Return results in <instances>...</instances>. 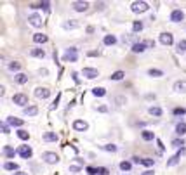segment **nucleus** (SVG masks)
Here are the masks:
<instances>
[{
  "label": "nucleus",
  "mask_w": 186,
  "mask_h": 175,
  "mask_svg": "<svg viewBox=\"0 0 186 175\" xmlns=\"http://www.w3.org/2000/svg\"><path fill=\"white\" fill-rule=\"evenodd\" d=\"M16 134H18V137L21 139V141H28V139H30V134H28L26 130H23V128H19Z\"/></svg>",
  "instance_id": "nucleus-31"
},
{
  "label": "nucleus",
  "mask_w": 186,
  "mask_h": 175,
  "mask_svg": "<svg viewBox=\"0 0 186 175\" xmlns=\"http://www.w3.org/2000/svg\"><path fill=\"white\" fill-rule=\"evenodd\" d=\"M172 113H174L176 116H183V115H186V109L184 108H176Z\"/></svg>",
  "instance_id": "nucleus-42"
},
{
  "label": "nucleus",
  "mask_w": 186,
  "mask_h": 175,
  "mask_svg": "<svg viewBox=\"0 0 186 175\" xmlns=\"http://www.w3.org/2000/svg\"><path fill=\"white\" fill-rule=\"evenodd\" d=\"M176 134H178L179 137L186 134V123H184V121H179L178 125H176Z\"/></svg>",
  "instance_id": "nucleus-24"
},
{
  "label": "nucleus",
  "mask_w": 186,
  "mask_h": 175,
  "mask_svg": "<svg viewBox=\"0 0 186 175\" xmlns=\"http://www.w3.org/2000/svg\"><path fill=\"white\" fill-rule=\"evenodd\" d=\"M42 139H44V142H57V139H59V137H57L56 132H45Z\"/></svg>",
  "instance_id": "nucleus-16"
},
{
  "label": "nucleus",
  "mask_w": 186,
  "mask_h": 175,
  "mask_svg": "<svg viewBox=\"0 0 186 175\" xmlns=\"http://www.w3.org/2000/svg\"><path fill=\"white\" fill-rule=\"evenodd\" d=\"M183 19H184V12H183L181 9H174V11L171 12V21L172 23H181Z\"/></svg>",
  "instance_id": "nucleus-7"
},
{
  "label": "nucleus",
  "mask_w": 186,
  "mask_h": 175,
  "mask_svg": "<svg viewBox=\"0 0 186 175\" xmlns=\"http://www.w3.org/2000/svg\"><path fill=\"white\" fill-rule=\"evenodd\" d=\"M73 128L78 132H85L87 128H89V125H87V121H84V120H75L73 121Z\"/></svg>",
  "instance_id": "nucleus-10"
},
{
  "label": "nucleus",
  "mask_w": 186,
  "mask_h": 175,
  "mask_svg": "<svg viewBox=\"0 0 186 175\" xmlns=\"http://www.w3.org/2000/svg\"><path fill=\"white\" fill-rule=\"evenodd\" d=\"M132 30H134V33H139V31L143 30V23L141 21H136L134 24H132Z\"/></svg>",
  "instance_id": "nucleus-40"
},
{
  "label": "nucleus",
  "mask_w": 186,
  "mask_h": 175,
  "mask_svg": "<svg viewBox=\"0 0 186 175\" xmlns=\"http://www.w3.org/2000/svg\"><path fill=\"white\" fill-rule=\"evenodd\" d=\"M172 146H174L176 149H183V146H184V141H183V139H174V141H172Z\"/></svg>",
  "instance_id": "nucleus-35"
},
{
  "label": "nucleus",
  "mask_w": 186,
  "mask_h": 175,
  "mask_svg": "<svg viewBox=\"0 0 186 175\" xmlns=\"http://www.w3.org/2000/svg\"><path fill=\"white\" fill-rule=\"evenodd\" d=\"M49 38H47V35H44V33H35L33 35V42L35 44H45Z\"/></svg>",
  "instance_id": "nucleus-21"
},
{
  "label": "nucleus",
  "mask_w": 186,
  "mask_h": 175,
  "mask_svg": "<svg viewBox=\"0 0 186 175\" xmlns=\"http://www.w3.org/2000/svg\"><path fill=\"white\" fill-rule=\"evenodd\" d=\"M87 56H90V57H96V56H99V50H89V52H87Z\"/></svg>",
  "instance_id": "nucleus-46"
},
{
  "label": "nucleus",
  "mask_w": 186,
  "mask_h": 175,
  "mask_svg": "<svg viewBox=\"0 0 186 175\" xmlns=\"http://www.w3.org/2000/svg\"><path fill=\"white\" fill-rule=\"evenodd\" d=\"M103 149L104 151H108V153H117V146L115 144H106V146H103Z\"/></svg>",
  "instance_id": "nucleus-39"
},
{
  "label": "nucleus",
  "mask_w": 186,
  "mask_h": 175,
  "mask_svg": "<svg viewBox=\"0 0 186 175\" xmlns=\"http://www.w3.org/2000/svg\"><path fill=\"white\" fill-rule=\"evenodd\" d=\"M148 75L150 76H155V78H160V76H164V71L156 69V68H151V69H148Z\"/></svg>",
  "instance_id": "nucleus-26"
},
{
  "label": "nucleus",
  "mask_w": 186,
  "mask_h": 175,
  "mask_svg": "<svg viewBox=\"0 0 186 175\" xmlns=\"http://www.w3.org/2000/svg\"><path fill=\"white\" fill-rule=\"evenodd\" d=\"M82 75L85 76V78L92 80V78H96V76H99V71H97V69H94V68H84Z\"/></svg>",
  "instance_id": "nucleus-9"
},
{
  "label": "nucleus",
  "mask_w": 186,
  "mask_h": 175,
  "mask_svg": "<svg viewBox=\"0 0 186 175\" xmlns=\"http://www.w3.org/2000/svg\"><path fill=\"white\" fill-rule=\"evenodd\" d=\"M103 44L104 45H115L117 44V37H113V35H106V37L103 38Z\"/></svg>",
  "instance_id": "nucleus-25"
},
{
  "label": "nucleus",
  "mask_w": 186,
  "mask_h": 175,
  "mask_svg": "<svg viewBox=\"0 0 186 175\" xmlns=\"http://www.w3.org/2000/svg\"><path fill=\"white\" fill-rule=\"evenodd\" d=\"M141 165H145V167H153V165H155V160H153V158H143Z\"/></svg>",
  "instance_id": "nucleus-37"
},
{
  "label": "nucleus",
  "mask_w": 186,
  "mask_h": 175,
  "mask_svg": "<svg viewBox=\"0 0 186 175\" xmlns=\"http://www.w3.org/2000/svg\"><path fill=\"white\" fill-rule=\"evenodd\" d=\"M75 160H77L78 165H84V160H82V158H75Z\"/></svg>",
  "instance_id": "nucleus-53"
},
{
  "label": "nucleus",
  "mask_w": 186,
  "mask_h": 175,
  "mask_svg": "<svg viewBox=\"0 0 186 175\" xmlns=\"http://www.w3.org/2000/svg\"><path fill=\"white\" fill-rule=\"evenodd\" d=\"M145 44H146V47H150V49L155 47V40H145Z\"/></svg>",
  "instance_id": "nucleus-45"
},
{
  "label": "nucleus",
  "mask_w": 186,
  "mask_h": 175,
  "mask_svg": "<svg viewBox=\"0 0 186 175\" xmlns=\"http://www.w3.org/2000/svg\"><path fill=\"white\" fill-rule=\"evenodd\" d=\"M57 102H59V95H57V97H56V101L52 102V106H51V109H56V108H57Z\"/></svg>",
  "instance_id": "nucleus-48"
},
{
  "label": "nucleus",
  "mask_w": 186,
  "mask_h": 175,
  "mask_svg": "<svg viewBox=\"0 0 186 175\" xmlns=\"http://www.w3.org/2000/svg\"><path fill=\"white\" fill-rule=\"evenodd\" d=\"M77 59H78V49L77 47L66 49V52L63 54V61H64V63H75Z\"/></svg>",
  "instance_id": "nucleus-1"
},
{
  "label": "nucleus",
  "mask_w": 186,
  "mask_h": 175,
  "mask_svg": "<svg viewBox=\"0 0 186 175\" xmlns=\"http://www.w3.org/2000/svg\"><path fill=\"white\" fill-rule=\"evenodd\" d=\"M141 137L145 139V141H153V139H155V134H153L151 130H143L141 132Z\"/></svg>",
  "instance_id": "nucleus-29"
},
{
  "label": "nucleus",
  "mask_w": 186,
  "mask_h": 175,
  "mask_svg": "<svg viewBox=\"0 0 186 175\" xmlns=\"http://www.w3.org/2000/svg\"><path fill=\"white\" fill-rule=\"evenodd\" d=\"M73 80H75V82H77V83L80 82V80H78V75H77V73H73Z\"/></svg>",
  "instance_id": "nucleus-54"
},
{
  "label": "nucleus",
  "mask_w": 186,
  "mask_h": 175,
  "mask_svg": "<svg viewBox=\"0 0 186 175\" xmlns=\"http://www.w3.org/2000/svg\"><path fill=\"white\" fill-rule=\"evenodd\" d=\"M14 175H28V173H23V172H16Z\"/></svg>",
  "instance_id": "nucleus-55"
},
{
  "label": "nucleus",
  "mask_w": 186,
  "mask_h": 175,
  "mask_svg": "<svg viewBox=\"0 0 186 175\" xmlns=\"http://www.w3.org/2000/svg\"><path fill=\"white\" fill-rule=\"evenodd\" d=\"M4 170H18V163H12V161H5L4 163Z\"/></svg>",
  "instance_id": "nucleus-33"
},
{
  "label": "nucleus",
  "mask_w": 186,
  "mask_h": 175,
  "mask_svg": "<svg viewBox=\"0 0 186 175\" xmlns=\"http://www.w3.org/2000/svg\"><path fill=\"white\" fill-rule=\"evenodd\" d=\"M174 90L176 92H186V80H178L174 83Z\"/></svg>",
  "instance_id": "nucleus-20"
},
{
  "label": "nucleus",
  "mask_w": 186,
  "mask_h": 175,
  "mask_svg": "<svg viewBox=\"0 0 186 175\" xmlns=\"http://www.w3.org/2000/svg\"><path fill=\"white\" fill-rule=\"evenodd\" d=\"M16 154H18V151H16L12 146H4V156L7 158V160H12Z\"/></svg>",
  "instance_id": "nucleus-13"
},
{
  "label": "nucleus",
  "mask_w": 186,
  "mask_h": 175,
  "mask_svg": "<svg viewBox=\"0 0 186 175\" xmlns=\"http://www.w3.org/2000/svg\"><path fill=\"white\" fill-rule=\"evenodd\" d=\"M146 49L148 47H146L145 42H138V44H132V49H130V50H132L134 54H141V52H145Z\"/></svg>",
  "instance_id": "nucleus-12"
},
{
  "label": "nucleus",
  "mask_w": 186,
  "mask_h": 175,
  "mask_svg": "<svg viewBox=\"0 0 186 175\" xmlns=\"http://www.w3.org/2000/svg\"><path fill=\"white\" fill-rule=\"evenodd\" d=\"M115 104H118V106L127 104V97H123V95H117V97H115Z\"/></svg>",
  "instance_id": "nucleus-36"
},
{
  "label": "nucleus",
  "mask_w": 186,
  "mask_h": 175,
  "mask_svg": "<svg viewBox=\"0 0 186 175\" xmlns=\"http://www.w3.org/2000/svg\"><path fill=\"white\" fill-rule=\"evenodd\" d=\"M31 9H44V11H49L51 7V2H38V4H30Z\"/></svg>",
  "instance_id": "nucleus-22"
},
{
  "label": "nucleus",
  "mask_w": 186,
  "mask_h": 175,
  "mask_svg": "<svg viewBox=\"0 0 186 175\" xmlns=\"http://www.w3.org/2000/svg\"><path fill=\"white\" fill-rule=\"evenodd\" d=\"M123 76H125V73H123V71H115V73L110 76V80H113V82H120Z\"/></svg>",
  "instance_id": "nucleus-27"
},
{
  "label": "nucleus",
  "mask_w": 186,
  "mask_h": 175,
  "mask_svg": "<svg viewBox=\"0 0 186 175\" xmlns=\"http://www.w3.org/2000/svg\"><path fill=\"white\" fill-rule=\"evenodd\" d=\"M5 123L11 125V127H23V123H25V121H23L21 118H16V116H9Z\"/></svg>",
  "instance_id": "nucleus-14"
},
{
  "label": "nucleus",
  "mask_w": 186,
  "mask_h": 175,
  "mask_svg": "<svg viewBox=\"0 0 186 175\" xmlns=\"http://www.w3.org/2000/svg\"><path fill=\"white\" fill-rule=\"evenodd\" d=\"M179 158H181V153L178 151V154H174V156L167 161V167H174V165H178L179 163Z\"/></svg>",
  "instance_id": "nucleus-30"
},
{
  "label": "nucleus",
  "mask_w": 186,
  "mask_h": 175,
  "mask_svg": "<svg viewBox=\"0 0 186 175\" xmlns=\"http://www.w3.org/2000/svg\"><path fill=\"white\" fill-rule=\"evenodd\" d=\"M9 69H11V71H19V69H21V64L16 63V61H12V63L9 64Z\"/></svg>",
  "instance_id": "nucleus-41"
},
{
  "label": "nucleus",
  "mask_w": 186,
  "mask_h": 175,
  "mask_svg": "<svg viewBox=\"0 0 186 175\" xmlns=\"http://www.w3.org/2000/svg\"><path fill=\"white\" fill-rule=\"evenodd\" d=\"M141 175H155V172H153V170H146V172H143Z\"/></svg>",
  "instance_id": "nucleus-50"
},
{
  "label": "nucleus",
  "mask_w": 186,
  "mask_h": 175,
  "mask_svg": "<svg viewBox=\"0 0 186 175\" xmlns=\"http://www.w3.org/2000/svg\"><path fill=\"white\" fill-rule=\"evenodd\" d=\"M78 26H80V23H78L77 19H70V21L63 23V28H64V30H75V28H78Z\"/></svg>",
  "instance_id": "nucleus-18"
},
{
  "label": "nucleus",
  "mask_w": 186,
  "mask_h": 175,
  "mask_svg": "<svg viewBox=\"0 0 186 175\" xmlns=\"http://www.w3.org/2000/svg\"><path fill=\"white\" fill-rule=\"evenodd\" d=\"M28 21H30V24H31V26H35V28H40L42 26V16L37 14V12H33V14L28 16Z\"/></svg>",
  "instance_id": "nucleus-6"
},
{
  "label": "nucleus",
  "mask_w": 186,
  "mask_h": 175,
  "mask_svg": "<svg viewBox=\"0 0 186 175\" xmlns=\"http://www.w3.org/2000/svg\"><path fill=\"white\" fill-rule=\"evenodd\" d=\"M148 113L151 116H162V108H158V106H151V108L148 109Z\"/></svg>",
  "instance_id": "nucleus-28"
},
{
  "label": "nucleus",
  "mask_w": 186,
  "mask_h": 175,
  "mask_svg": "<svg viewBox=\"0 0 186 175\" xmlns=\"http://www.w3.org/2000/svg\"><path fill=\"white\" fill-rule=\"evenodd\" d=\"M99 111H101V113H106V111H108V108H106V106H101Z\"/></svg>",
  "instance_id": "nucleus-52"
},
{
  "label": "nucleus",
  "mask_w": 186,
  "mask_h": 175,
  "mask_svg": "<svg viewBox=\"0 0 186 175\" xmlns=\"http://www.w3.org/2000/svg\"><path fill=\"white\" fill-rule=\"evenodd\" d=\"M85 170H87V173H89V175H97V168L96 167H87Z\"/></svg>",
  "instance_id": "nucleus-43"
},
{
  "label": "nucleus",
  "mask_w": 186,
  "mask_h": 175,
  "mask_svg": "<svg viewBox=\"0 0 186 175\" xmlns=\"http://www.w3.org/2000/svg\"><path fill=\"white\" fill-rule=\"evenodd\" d=\"M42 160H44L45 163H49V165H54V163L59 161V156H57L56 153H52V151H47V153L42 154Z\"/></svg>",
  "instance_id": "nucleus-4"
},
{
  "label": "nucleus",
  "mask_w": 186,
  "mask_h": 175,
  "mask_svg": "<svg viewBox=\"0 0 186 175\" xmlns=\"http://www.w3.org/2000/svg\"><path fill=\"white\" fill-rule=\"evenodd\" d=\"M12 102H14V104H18V106L26 108V104H28V95H26V94H14ZM28 106H30V104H28Z\"/></svg>",
  "instance_id": "nucleus-3"
},
{
  "label": "nucleus",
  "mask_w": 186,
  "mask_h": 175,
  "mask_svg": "<svg viewBox=\"0 0 186 175\" xmlns=\"http://www.w3.org/2000/svg\"><path fill=\"white\" fill-rule=\"evenodd\" d=\"M160 42H162L164 45H172V44H174L172 33H169V31H167V33H162V35H160Z\"/></svg>",
  "instance_id": "nucleus-15"
},
{
  "label": "nucleus",
  "mask_w": 186,
  "mask_h": 175,
  "mask_svg": "<svg viewBox=\"0 0 186 175\" xmlns=\"http://www.w3.org/2000/svg\"><path fill=\"white\" fill-rule=\"evenodd\" d=\"M23 113H25L26 116H35L38 113V108L33 106V104H30V106H26V108H23Z\"/></svg>",
  "instance_id": "nucleus-17"
},
{
  "label": "nucleus",
  "mask_w": 186,
  "mask_h": 175,
  "mask_svg": "<svg viewBox=\"0 0 186 175\" xmlns=\"http://www.w3.org/2000/svg\"><path fill=\"white\" fill-rule=\"evenodd\" d=\"M176 50H178L179 54H181V52H186V40H181V42H179Z\"/></svg>",
  "instance_id": "nucleus-38"
},
{
  "label": "nucleus",
  "mask_w": 186,
  "mask_h": 175,
  "mask_svg": "<svg viewBox=\"0 0 186 175\" xmlns=\"http://www.w3.org/2000/svg\"><path fill=\"white\" fill-rule=\"evenodd\" d=\"M49 95H51V90L45 89V87H38V89H35V97H38V99H47Z\"/></svg>",
  "instance_id": "nucleus-8"
},
{
  "label": "nucleus",
  "mask_w": 186,
  "mask_h": 175,
  "mask_svg": "<svg viewBox=\"0 0 186 175\" xmlns=\"http://www.w3.org/2000/svg\"><path fill=\"white\" fill-rule=\"evenodd\" d=\"M71 7H73L77 12H85L87 9H89V2H73Z\"/></svg>",
  "instance_id": "nucleus-11"
},
{
  "label": "nucleus",
  "mask_w": 186,
  "mask_h": 175,
  "mask_svg": "<svg viewBox=\"0 0 186 175\" xmlns=\"http://www.w3.org/2000/svg\"><path fill=\"white\" fill-rule=\"evenodd\" d=\"M92 94L96 97H103V95H106V90L103 87H96V89H92Z\"/></svg>",
  "instance_id": "nucleus-32"
},
{
  "label": "nucleus",
  "mask_w": 186,
  "mask_h": 175,
  "mask_svg": "<svg viewBox=\"0 0 186 175\" xmlns=\"http://www.w3.org/2000/svg\"><path fill=\"white\" fill-rule=\"evenodd\" d=\"M2 132H4V134H9V125L7 123H2Z\"/></svg>",
  "instance_id": "nucleus-47"
},
{
  "label": "nucleus",
  "mask_w": 186,
  "mask_h": 175,
  "mask_svg": "<svg viewBox=\"0 0 186 175\" xmlns=\"http://www.w3.org/2000/svg\"><path fill=\"white\" fill-rule=\"evenodd\" d=\"M130 168H132V163H130V161H122V163H120V170L122 172H129Z\"/></svg>",
  "instance_id": "nucleus-34"
},
{
  "label": "nucleus",
  "mask_w": 186,
  "mask_h": 175,
  "mask_svg": "<svg viewBox=\"0 0 186 175\" xmlns=\"http://www.w3.org/2000/svg\"><path fill=\"white\" fill-rule=\"evenodd\" d=\"M14 80H16V83H19V85H25V83H28V76H26L25 73H18L14 76Z\"/></svg>",
  "instance_id": "nucleus-23"
},
{
  "label": "nucleus",
  "mask_w": 186,
  "mask_h": 175,
  "mask_svg": "<svg viewBox=\"0 0 186 175\" xmlns=\"http://www.w3.org/2000/svg\"><path fill=\"white\" fill-rule=\"evenodd\" d=\"M18 154L21 158H25V160H30V158L33 156V149H31L30 146H19V147H18Z\"/></svg>",
  "instance_id": "nucleus-2"
},
{
  "label": "nucleus",
  "mask_w": 186,
  "mask_h": 175,
  "mask_svg": "<svg viewBox=\"0 0 186 175\" xmlns=\"http://www.w3.org/2000/svg\"><path fill=\"white\" fill-rule=\"evenodd\" d=\"M30 56L31 57H40V59H44V57H45V50H44V49H31V50H30Z\"/></svg>",
  "instance_id": "nucleus-19"
},
{
  "label": "nucleus",
  "mask_w": 186,
  "mask_h": 175,
  "mask_svg": "<svg viewBox=\"0 0 186 175\" xmlns=\"http://www.w3.org/2000/svg\"><path fill=\"white\" fill-rule=\"evenodd\" d=\"M80 170V167H70V172H78Z\"/></svg>",
  "instance_id": "nucleus-51"
},
{
  "label": "nucleus",
  "mask_w": 186,
  "mask_h": 175,
  "mask_svg": "<svg viewBox=\"0 0 186 175\" xmlns=\"http://www.w3.org/2000/svg\"><path fill=\"white\" fill-rule=\"evenodd\" d=\"M141 158H138V156H134V158H132V163H136V165H141Z\"/></svg>",
  "instance_id": "nucleus-49"
},
{
  "label": "nucleus",
  "mask_w": 186,
  "mask_h": 175,
  "mask_svg": "<svg viewBox=\"0 0 186 175\" xmlns=\"http://www.w3.org/2000/svg\"><path fill=\"white\" fill-rule=\"evenodd\" d=\"M130 9H132V12L139 14V12H146V11H148L150 5L146 4V2H134V4L130 5Z\"/></svg>",
  "instance_id": "nucleus-5"
},
{
  "label": "nucleus",
  "mask_w": 186,
  "mask_h": 175,
  "mask_svg": "<svg viewBox=\"0 0 186 175\" xmlns=\"http://www.w3.org/2000/svg\"><path fill=\"white\" fill-rule=\"evenodd\" d=\"M97 175H108V168H104V167H97Z\"/></svg>",
  "instance_id": "nucleus-44"
}]
</instances>
